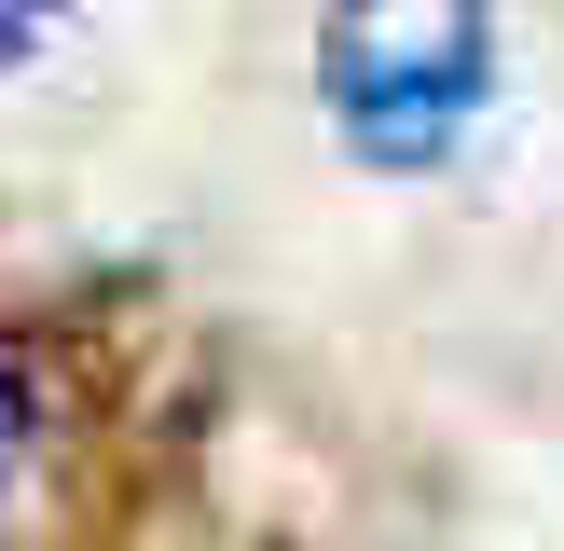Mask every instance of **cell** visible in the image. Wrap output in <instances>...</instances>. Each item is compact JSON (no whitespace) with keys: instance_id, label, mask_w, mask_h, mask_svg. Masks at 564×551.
<instances>
[{"instance_id":"obj_1","label":"cell","mask_w":564,"mask_h":551,"mask_svg":"<svg viewBox=\"0 0 564 551\" xmlns=\"http://www.w3.org/2000/svg\"><path fill=\"white\" fill-rule=\"evenodd\" d=\"M317 97L358 165H441L496 97V14L482 0H330Z\"/></svg>"},{"instance_id":"obj_2","label":"cell","mask_w":564,"mask_h":551,"mask_svg":"<svg viewBox=\"0 0 564 551\" xmlns=\"http://www.w3.org/2000/svg\"><path fill=\"white\" fill-rule=\"evenodd\" d=\"M55 428H69V386H55V358H42V331H0V523L42 496V468H55Z\"/></svg>"}]
</instances>
